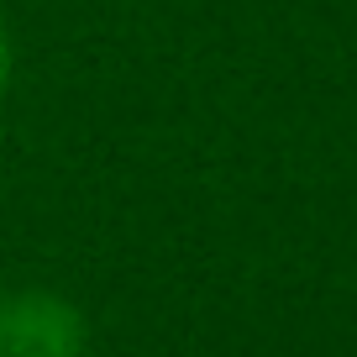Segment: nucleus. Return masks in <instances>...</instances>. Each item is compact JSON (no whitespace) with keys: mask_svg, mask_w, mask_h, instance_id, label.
Listing matches in <instances>:
<instances>
[{"mask_svg":"<svg viewBox=\"0 0 357 357\" xmlns=\"http://www.w3.org/2000/svg\"><path fill=\"white\" fill-rule=\"evenodd\" d=\"M89 326L58 289L26 284L0 294V357H84Z\"/></svg>","mask_w":357,"mask_h":357,"instance_id":"f257e3e1","label":"nucleus"},{"mask_svg":"<svg viewBox=\"0 0 357 357\" xmlns=\"http://www.w3.org/2000/svg\"><path fill=\"white\" fill-rule=\"evenodd\" d=\"M11 74H16V47H11V26L0 16V100H6V89H11Z\"/></svg>","mask_w":357,"mask_h":357,"instance_id":"f03ea898","label":"nucleus"}]
</instances>
